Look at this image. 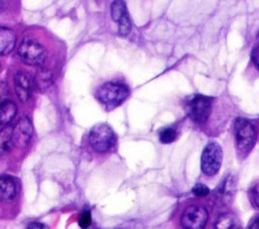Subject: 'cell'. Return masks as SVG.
<instances>
[{"label": "cell", "instance_id": "6da1fadb", "mask_svg": "<svg viewBox=\"0 0 259 229\" xmlns=\"http://www.w3.org/2000/svg\"><path fill=\"white\" fill-rule=\"evenodd\" d=\"M130 95L128 88L121 83L108 82L98 88L97 100L107 109L111 110L119 106Z\"/></svg>", "mask_w": 259, "mask_h": 229}, {"label": "cell", "instance_id": "7a4b0ae2", "mask_svg": "<svg viewBox=\"0 0 259 229\" xmlns=\"http://www.w3.org/2000/svg\"><path fill=\"white\" fill-rule=\"evenodd\" d=\"M235 137L238 151L246 155L253 148L256 142V128L252 121L239 117L235 121Z\"/></svg>", "mask_w": 259, "mask_h": 229}, {"label": "cell", "instance_id": "3957f363", "mask_svg": "<svg viewBox=\"0 0 259 229\" xmlns=\"http://www.w3.org/2000/svg\"><path fill=\"white\" fill-rule=\"evenodd\" d=\"M89 142L95 151L106 152L114 146L116 136L109 125L99 123L91 128L89 132Z\"/></svg>", "mask_w": 259, "mask_h": 229}, {"label": "cell", "instance_id": "277c9868", "mask_svg": "<svg viewBox=\"0 0 259 229\" xmlns=\"http://www.w3.org/2000/svg\"><path fill=\"white\" fill-rule=\"evenodd\" d=\"M18 56L22 63L28 66H40L44 64L47 52L44 46L34 39L25 38L18 47Z\"/></svg>", "mask_w": 259, "mask_h": 229}, {"label": "cell", "instance_id": "5b68a950", "mask_svg": "<svg viewBox=\"0 0 259 229\" xmlns=\"http://www.w3.org/2000/svg\"><path fill=\"white\" fill-rule=\"evenodd\" d=\"M223 160V151L219 143L211 141L207 143L202 151L200 165L201 170L206 176L215 175L222 164Z\"/></svg>", "mask_w": 259, "mask_h": 229}, {"label": "cell", "instance_id": "8992f818", "mask_svg": "<svg viewBox=\"0 0 259 229\" xmlns=\"http://www.w3.org/2000/svg\"><path fill=\"white\" fill-rule=\"evenodd\" d=\"M211 112V98L195 95L187 104L188 116L196 123H204Z\"/></svg>", "mask_w": 259, "mask_h": 229}, {"label": "cell", "instance_id": "52a82bcc", "mask_svg": "<svg viewBox=\"0 0 259 229\" xmlns=\"http://www.w3.org/2000/svg\"><path fill=\"white\" fill-rule=\"evenodd\" d=\"M207 218L208 214L204 207L191 205L182 213L181 226L183 229H204Z\"/></svg>", "mask_w": 259, "mask_h": 229}, {"label": "cell", "instance_id": "ba28073f", "mask_svg": "<svg viewBox=\"0 0 259 229\" xmlns=\"http://www.w3.org/2000/svg\"><path fill=\"white\" fill-rule=\"evenodd\" d=\"M32 124L28 117H21L12 127V142L13 146L18 148L25 147L32 136Z\"/></svg>", "mask_w": 259, "mask_h": 229}, {"label": "cell", "instance_id": "9c48e42d", "mask_svg": "<svg viewBox=\"0 0 259 229\" xmlns=\"http://www.w3.org/2000/svg\"><path fill=\"white\" fill-rule=\"evenodd\" d=\"M110 14L113 21L118 23L119 35H126L131 31L132 23L123 0H113L110 7Z\"/></svg>", "mask_w": 259, "mask_h": 229}, {"label": "cell", "instance_id": "30bf717a", "mask_svg": "<svg viewBox=\"0 0 259 229\" xmlns=\"http://www.w3.org/2000/svg\"><path fill=\"white\" fill-rule=\"evenodd\" d=\"M15 92L18 99L21 102H26L32 93V83L33 81L28 74L22 71H17L13 77Z\"/></svg>", "mask_w": 259, "mask_h": 229}, {"label": "cell", "instance_id": "8fae6325", "mask_svg": "<svg viewBox=\"0 0 259 229\" xmlns=\"http://www.w3.org/2000/svg\"><path fill=\"white\" fill-rule=\"evenodd\" d=\"M16 34L7 27H0V54L4 55L11 52L15 46Z\"/></svg>", "mask_w": 259, "mask_h": 229}, {"label": "cell", "instance_id": "7c38bea8", "mask_svg": "<svg viewBox=\"0 0 259 229\" xmlns=\"http://www.w3.org/2000/svg\"><path fill=\"white\" fill-rule=\"evenodd\" d=\"M32 81H33L35 88L38 91L44 92L52 86V84L54 82V76L51 71H49L47 69H39L35 73Z\"/></svg>", "mask_w": 259, "mask_h": 229}, {"label": "cell", "instance_id": "4fadbf2b", "mask_svg": "<svg viewBox=\"0 0 259 229\" xmlns=\"http://www.w3.org/2000/svg\"><path fill=\"white\" fill-rule=\"evenodd\" d=\"M17 187L13 179L0 177V200H10L15 197Z\"/></svg>", "mask_w": 259, "mask_h": 229}, {"label": "cell", "instance_id": "5bb4252c", "mask_svg": "<svg viewBox=\"0 0 259 229\" xmlns=\"http://www.w3.org/2000/svg\"><path fill=\"white\" fill-rule=\"evenodd\" d=\"M236 191V180L233 176H228L224 181H222V184L218 188L217 194L222 200H229L233 197L234 193Z\"/></svg>", "mask_w": 259, "mask_h": 229}, {"label": "cell", "instance_id": "9a60e30c", "mask_svg": "<svg viewBox=\"0 0 259 229\" xmlns=\"http://www.w3.org/2000/svg\"><path fill=\"white\" fill-rule=\"evenodd\" d=\"M214 229H239V223L233 214L222 213L214 222Z\"/></svg>", "mask_w": 259, "mask_h": 229}, {"label": "cell", "instance_id": "2e32d148", "mask_svg": "<svg viewBox=\"0 0 259 229\" xmlns=\"http://www.w3.org/2000/svg\"><path fill=\"white\" fill-rule=\"evenodd\" d=\"M17 107L11 101H6L0 104V125L8 124L16 115Z\"/></svg>", "mask_w": 259, "mask_h": 229}, {"label": "cell", "instance_id": "e0dca14e", "mask_svg": "<svg viewBox=\"0 0 259 229\" xmlns=\"http://www.w3.org/2000/svg\"><path fill=\"white\" fill-rule=\"evenodd\" d=\"M12 146V127L5 126L0 129V156L9 151Z\"/></svg>", "mask_w": 259, "mask_h": 229}, {"label": "cell", "instance_id": "ac0fdd59", "mask_svg": "<svg viewBox=\"0 0 259 229\" xmlns=\"http://www.w3.org/2000/svg\"><path fill=\"white\" fill-rule=\"evenodd\" d=\"M177 131L174 127L163 128L159 132V139L162 143H171L176 139Z\"/></svg>", "mask_w": 259, "mask_h": 229}, {"label": "cell", "instance_id": "d6986e66", "mask_svg": "<svg viewBox=\"0 0 259 229\" xmlns=\"http://www.w3.org/2000/svg\"><path fill=\"white\" fill-rule=\"evenodd\" d=\"M192 193L196 197H204V196H206L209 193V189L205 185L196 184L192 188Z\"/></svg>", "mask_w": 259, "mask_h": 229}, {"label": "cell", "instance_id": "ffe728a7", "mask_svg": "<svg viewBox=\"0 0 259 229\" xmlns=\"http://www.w3.org/2000/svg\"><path fill=\"white\" fill-rule=\"evenodd\" d=\"M250 199L253 205L259 209V182L254 185V187L250 191Z\"/></svg>", "mask_w": 259, "mask_h": 229}, {"label": "cell", "instance_id": "44dd1931", "mask_svg": "<svg viewBox=\"0 0 259 229\" xmlns=\"http://www.w3.org/2000/svg\"><path fill=\"white\" fill-rule=\"evenodd\" d=\"M78 222H79V225L82 228L88 227L91 224V214H90V211H85V212L81 213Z\"/></svg>", "mask_w": 259, "mask_h": 229}, {"label": "cell", "instance_id": "7402d4cb", "mask_svg": "<svg viewBox=\"0 0 259 229\" xmlns=\"http://www.w3.org/2000/svg\"><path fill=\"white\" fill-rule=\"evenodd\" d=\"M9 100V88L4 82H0V104Z\"/></svg>", "mask_w": 259, "mask_h": 229}, {"label": "cell", "instance_id": "603a6c76", "mask_svg": "<svg viewBox=\"0 0 259 229\" xmlns=\"http://www.w3.org/2000/svg\"><path fill=\"white\" fill-rule=\"evenodd\" d=\"M252 59L256 66L259 68V46H256L252 50Z\"/></svg>", "mask_w": 259, "mask_h": 229}, {"label": "cell", "instance_id": "cb8c5ba5", "mask_svg": "<svg viewBox=\"0 0 259 229\" xmlns=\"http://www.w3.org/2000/svg\"><path fill=\"white\" fill-rule=\"evenodd\" d=\"M27 229H48V227L40 222H31L28 225Z\"/></svg>", "mask_w": 259, "mask_h": 229}, {"label": "cell", "instance_id": "d4e9b609", "mask_svg": "<svg viewBox=\"0 0 259 229\" xmlns=\"http://www.w3.org/2000/svg\"><path fill=\"white\" fill-rule=\"evenodd\" d=\"M250 229H259V219H257L250 227Z\"/></svg>", "mask_w": 259, "mask_h": 229}, {"label": "cell", "instance_id": "484cf974", "mask_svg": "<svg viewBox=\"0 0 259 229\" xmlns=\"http://www.w3.org/2000/svg\"><path fill=\"white\" fill-rule=\"evenodd\" d=\"M257 39H258V41H259V32H258V34H257Z\"/></svg>", "mask_w": 259, "mask_h": 229}]
</instances>
